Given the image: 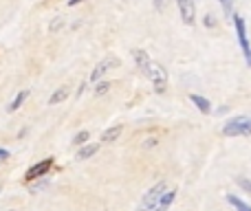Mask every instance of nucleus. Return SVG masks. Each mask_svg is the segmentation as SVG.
Segmentation results:
<instances>
[{
	"label": "nucleus",
	"instance_id": "23",
	"mask_svg": "<svg viewBox=\"0 0 251 211\" xmlns=\"http://www.w3.org/2000/svg\"><path fill=\"white\" fill-rule=\"evenodd\" d=\"M154 7L156 9H163V0H154Z\"/></svg>",
	"mask_w": 251,
	"mask_h": 211
},
{
	"label": "nucleus",
	"instance_id": "20",
	"mask_svg": "<svg viewBox=\"0 0 251 211\" xmlns=\"http://www.w3.org/2000/svg\"><path fill=\"white\" fill-rule=\"evenodd\" d=\"M156 143H159V139H146V141H143V147H152V145H156Z\"/></svg>",
	"mask_w": 251,
	"mask_h": 211
},
{
	"label": "nucleus",
	"instance_id": "7",
	"mask_svg": "<svg viewBox=\"0 0 251 211\" xmlns=\"http://www.w3.org/2000/svg\"><path fill=\"white\" fill-rule=\"evenodd\" d=\"M176 4H178V11H181V20L185 24H194V18H196L194 0H176Z\"/></svg>",
	"mask_w": 251,
	"mask_h": 211
},
{
	"label": "nucleus",
	"instance_id": "9",
	"mask_svg": "<svg viewBox=\"0 0 251 211\" xmlns=\"http://www.w3.org/2000/svg\"><path fill=\"white\" fill-rule=\"evenodd\" d=\"M100 147H101V143H86V145H82V147H79V152H77V159H79V161H86V159H91V156H95L97 152H100Z\"/></svg>",
	"mask_w": 251,
	"mask_h": 211
},
{
	"label": "nucleus",
	"instance_id": "8",
	"mask_svg": "<svg viewBox=\"0 0 251 211\" xmlns=\"http://www.w3.org/2000/svg\"><path fill=\"white\" fill-rule=\"evenodd\" d=\"M122 132H124V128H122V125H113V128L104 130V132H101V143H104V145H110V143L119 141V137H122Z\"/></svg>",
	"mask_w": 251,
	"mask_h": 211
},
{
	"label": "nucleus",
	"instance_id": "16",
	"mask_svg": "<svg viewBox=\"0 0 251 211\" xmlns=\"http://www.w3.org/2000/svg\"><path fill=\"white\" fill-rule=\"evenodd\" d=\"M88 137H91V134H88V130H79V132L73 137V141H71V143H73L75 147H82V145H86Z\"/></svg>",
	"mask_w": 251,
	"mask_h": 211
},
{
	"label": "nucleus",
	"instance_id": "10",
	"mask_svg": "<svg viewBox=\"0 0 251 211\" xmlns=\"http://www.w3.org/2000/svg\"><path fill=\"white\" fill-rule=\"evenodd\" d=\"M66 99H69V88L60 86V88H55V93H53L51 97H49V106H57V104H62V101H66Z\"/></svg>",
	"mask_w": 251,
	"mask_h": 211
},
{
	"label": "nucleus",
	"instance_id": "2",
	"mask_svg": "<svg viewBox=\"0 0 251 211\" xmlns=\"http://www.w3.org/2000/svg\"><path fill=\"white\" fill-rule=\"evenodd\" d=\"M165 191H168V183H165V181L154 183V185H152L150 189L143 194L141 205H139V211H152V209H156V207H159V203H161V196H163Z\"/></svg>",
	"mask_w": 251,
	"mask_h": 211
},
{
	"label": "nucleus",
	"instance_id": "3",
	"mask_svg": "<svg viewBox=\"0 0 251 211\" xmlns=\"http://www.w3.org/2000/svg\"><path fill=\"white\" fill-rule=\"evenodd\" d=\"M223 134L225 137H249L251 134V117H234L223 125Z\"/></svg>",
	"mask_w": 251,
	"mask_h": 211
},
{
	"label": "nucleus",
	"instance_id": "18",
	"mask_svg": "<svg viewBox=\"0 0 251 211\" xmlns=\"http://www.w3.org/2000/svg\"><path fill=\"white\" fill-rule=\"evenodd\" d=\"M110 86H113L110 82H100V84L95 86V95H106V93L110 91Z\"/></svg>",
	"mask_w": 251,
	"mask_h": 211
},
{
	"label": "nucleus",
	"instance_id": "19",
	"mask_svg": "<svg viewBox=\"0 0 251 211\" xmlns=\"http://www.w3.org/2000/svg\"><path fill=\"white\" fill-rule=\"evenodd\" d=\"M236 183H238V185L243 187L247 194H251V181H249V178H236Z\"/></svg>",
	"mask_w": 251,
	"mask_h": 211
},
{
	"label": "nucleus",
	"instance_id": "14",
	"mask_svg": "<svg viewBox=\"0 0 251 211\" xmlns=\"http://www.w3.org/2000/svg\"><path fill=\"white\" fill-rule=\"evenodd\" d=\"M227 203L231 205V207H234L236 211H251V207L247 203H245V200H240L238 196H227Z\"/></svg>",
	"mask_w": 251,
	"mask_h": 211
},
{
	"label": "nucleus",
	"instance_id": "15",
	"mask_svg": "<svg viewBox=\"0 0 251 211\" xmlns=\"http://www.w3.org/2000/svg\"><path fill=\"white\" fill-rule=\"evenodd\" d=\"M26 97H29V91H20V93H18V95L13 97V101H11V104H9V112L18 110V108L22 106V101H25Z\"/></svg>",
	"mask_w": 251,
	"mask_h": 211
},
{
	"label": "nucleus",
	"instance_id": "11",
	"mask_svg": "<svg viewBox=\"0 0 251 211\" xmlns=\"http://www.w3.org/2000/svg\"><path fill=\"white\" fill-rule=\"evenodd\" d=\"M190 101L194 104L196 108H199L203 115H209L212 112V104H209V99H205V97H201V95H190Z\"/></svg>",
	"mask_w": 251,
	"mask_h": 211
},
{
	"label": "nucleus",
	"instance_id": "25",
	"mask_svg": "<svg viewBox=\"0 0 251 211\" xmlns=\"http://www.w3.org/2000/svg\"><path fill=\"white\" fill-rule=\"evenodd\" d=\"M4 211H13V209H4Z\"/></svg>",
	"mask_w": 251,
	"mask_h": 211
},
{
	"label": "nucleus",
	"instance_id": "24",
	"mask_svg": "<svg viewBox=\"0 0 251 211\" xmlns=\"http://www.w3.org/2000/svg\"><path fill=\"white\" fill-rule=\"evenodd\" d=\"M7 156H9L7 150H0V159H7Z\"/></svg>",
	"mask_w": 251,
	"mask_h": 211
},
{
	"label": "nucleus",
	"instance_id": "6",
	"mask_svg": "<svg viewBox=\"0 0 251 211\" xmlns=\"http://www.w3.org/2000/svg\"><path fill=\"white\" fill-rule=\"evenodd\" d=\"M53 163H55L53 159H44V161H40V163H35L33 167H29V169H26V174H25L26 183L38 181V178H42V176H49V172H51Z\"/></svg>",
	"mask_w": 251,
	"mask_h": 211
},
{
	"label": "nucleus",
	"instance_id": "21",
	"mask_svg": "<svg viewBox=\"0 0 251 211\" xmlns=\"http://www.w3.org/2000/svg\"><path fill=\"white\" fill-rule=\"evenodd\" d=\"M205 26H214V18L212 16H205Z\"/></svg>",
	"mask_w": 251,
	"mask_h": 211
},
{
	"label": "nucleus",
	"instance_id": "17",
	"mask_svg": "<svg viewBox=\"0 0 251 211\" xmlns=\"http://www.w3.org/2000/svg\"><path fill=\"white\" fill-rule=\"evenodd\" d=\"M223 7V11H225V16L234 18V0H218Z\"/></svg>",
	"mask_w": 251,
	"mask_h": 211
},
{
	"label": "nucleus",
	"instance_id": "22",
	"mask_svg": "<svg viewBox=\"0 0 251 211\" xmlns=\"http://www.w3.org/2000/svg\"><path fill=\"white\" fill-rule=\"evenodd\" d=\"M79 2H84V0H69V7H75V4H79Z\"/></svg>",
	"mask_w": 251,
	"mask_h": 211
},
{
	"label": "nucleus",
	"instance_id": "12",
	"mask_svg": "<svg viewBox=\"0 0 251 211\" xmlns=\"http://www.w3.org/2000/svg\"><path fill=\"white\" fill-rule=\"evenodd\" d=\"M174 198H176V189H168L163 196H161V203L154 211H168V207L174 203Z\"/></svg>",
	"mask_w": 251,
	"mask_h": 211
},
{
	"label": "nucleus",
	"instance_id": "13",
	"mask_svg": "<svg viewBox=\"0 0 251 211\" xmlns=\"http://www.w3.org/2000/svg\"><path fill=\"white\" fill-rule=\"evenodd\" d=\"M66 26V18L64 16H55L51 22H49V33L51 35H57L62 29Z\"/></svg>",
	"mask_w": 251,
	"mask_h": 211
},
{
	"label": "nucleus",
	"instance_id": "1",
	"mask_svg": "<svg viewBox=\"0 0 251 211\" xmlns=\"http://www.w3.org/2000/svg\"><path fill=\"white\" fill-rule=\"evenodd\" d=\"M132 57H134V62H137V66L141 69V73L154 84L156 91L163 93L165 88H168V70H165L159 62L150 60V55H148L146 51H141V48L132 51Z\"/></svg>",
	"mask_w": 251,
	"mask_h": 211
},
{
	"label": "nucleus",
	"instance_id": "4",
	"mask_svg": "<svg viewBox=\"0 0 251 211\" xmlns=\"http://www.w3.org/2000/svg\"><path fill=\"white\" fill-rule=\"evenodd\" d=\"M234 26H236V35H238V44L243 48V55L247 60V64L251 66V47H249V38H247V26H245L243 16H236L234 13Z\"/></svg>",
	"mask_w": 251,
	"mask_h": 211
},
{
	"label": "nucleus",
	"instance_id": "5",
	"mask_svg": "<svg viewBox=\"0 0 251 211\" xmlns=\"http://www.w3.org/2000/svg\"><path fill=\"white\" fill-rule=\"evenodd\" d=\"M119 66V60L115 55H106L104 60L100 62V64L95 66V69H93V73H91V79L93 82H100L101 77H104L106 73H110V70H115Z\"/></svg>",
	"mask_w": 251,
	"mask_h": 211
}]
</instances>
